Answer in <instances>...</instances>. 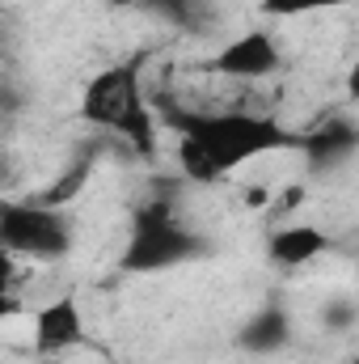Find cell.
<instances>
[{
    "instance_id": "obj_1",
    "label": "cell",
    "mask_w": 359,
    "mask_h": 364,
    "mask_svg": "<svg viewBox=\"0 0 359 364\" xmlns=\"http://www.w3.org/2000/svg\"><path fill=\"white\" fill-rule=\"evenodd\" d=\"M165 123L178 132V170L199 186L228 178L233 170L279 153L300 149V136L287 132L275 114H250V110H170Z\"/></svg>"
},
{
    "instance_id": "obj_2",
    "label": "cell",
    "mask_w": 359,
    "mask_h": 364,
    "mask_svg": "<svg viewBox=\"0 0 359 364\" xmlns=\"http://www.w3.org/2000/svg\"><path fill=\"white\" fill-rule=\"evenodd\" d=\"M81 119L97 132H110V136L127 140L140 157H157V114H153V106L144 97L136 60L110 64V68H101L97 77L85 81Z\"/></svg>"
},
{
    "instance_id": "obj_3",
    "label": "cell",
    "mask_w": 359,
    "mask_h": 364,
    "mask_svg": "<svg viewBox=\"0 0 359 364\" xmlns=\"http://www.w3.org/2000/svg\"><path fill=\"white\" fill-rule=\"evenodd\" d=\"M207 255V237H199L165 199H153L136 208L131 216V237L118 255V267L127 275H157L186 267Z\"/></svg>"
},
{
    "instance_id": "obj_4",
    "label": "cell",
    "mask_w": 359,
    "mask_h": 364,
    "mask_svg": "<svg viewBox=\"0 0 359 364\" xmlns=\"http://www.w3.org/2000/svg\"><path fill=\"white\" fill-rule=\"evenodd\" d=\"M0 246L9 259L60 263L77 246V225L68 208H47L38 199H4L0 203Z\"/></svg>"
},
{
    "instance_id": "obj_5",
    "label": "cell",
    "mask_w": 359,
    "mask_h": 364,
    "mask_svg": "<svg viewBox=\"0 0 359 364\" xmlns=\"http://www.w3.org/2000/svg\"><path fill=\"white\" fill-rule=\"evenodd\" d=\"M203 73L224 77V81H267L283 73V51L267 30H245L228 38L211 60H203Z\"/></svg>"
},
{
    "instance_id": "obj_6",
    "label": "cell",
    "mask_w": 359,
    "mask_h": 364,
    "mask_svg": "<svg viewBox=\"0 0 359 364\" xmlns=\"http://www.w3.org/2000/svg\"><path fill=\"white\" fill-rule=\"evenodd\" d=\"M34 356H68L85 343V314L72 292L47 301L34 309Z\"/></svg>"
},
{
    "instance_id": "obj_7",
    "label": "cell",
    "mask_w": 359,
    "mask_h": 364,
    "mask_svg": "<svg viewBox=\"0 0 359 364\" xmlns=\"http://www.w3.org/2000/svg\"><path fill=\"white\" fill-rule=\"evenodd\" d=\"M300 153L309 161L313 174H326V170H338L347 166L359 153V123L351 119H326L321 127H313L309 136H300Z\"/></svg>"
},
{
    "instance_id": "obj_8",
    "label": "cell",
    "mask_w": 359,
    "mask_h": 364,
    "mask_svg": "<svg viewBox=\"0 0 359 364\" xmlns=\"http://www.w3.org/2000/svg\"><path fill=\"white\" fill-rule=\"evenodd\" d=\"M330 250V233L317 225H283L267 237V255L275 267H309L313 259H321Z\"/></svg>"
},
{
    "instance_id": "obj_9",
    "label": "cell",
    "mask_w": 359,
    "mask_h": 364,
    "mask_svg": "<svg viewBox=\"0 0 359 364\" xmlns=\"http://www.w3.org/2000/svg\"><path fill=\"white\" fill-rule=\"evenodd\" d=\"M287 339H292V318H287V309H279V305H267V309L250 314L245 326L237 331V343H241L250 356H270V352L287 348Z\"/></svg>"
},
{
    "instance_id": "obj_10",
    "label": "cell",
    "mask_w": 359,
    "mask_h": 364,
    "mask_svg": "<svg viewBox=\"0 0 359 364\" xmlns=\"http://www.w3.org/2000/svg\"><path fill=\"white\" fill-rule=\"evenodd\" d=\"M93 166H97V157L85 153L81 161H72V166L55 178V186H47V191H38V195H30V199H38V203H47V208H68V203L85 191V182L93 178Z\"/></svg>"
},
{
    "instance_id": "obj_11",
    "label": "cell",
    "mask_w": 359,
    "mask_h": 364,
    "mask_svg": "<svg viewBox=\"0 0 359 364\" xmlns=\"http://www.w3.org/2000/svg\"><path fill=\"white\" fill-rule=\"evenodd\" d=\"M270 17H304V13H326V9H347L359 0H258Z\"/></svg>"
},
{
    "instance_id": "obj_12",
    "label": "cell",
    "mask_w": 359,
    "mask_h": 364,
    "mask_svg": "<svg viewBox=\"0 0 359 364\" xmlns=\"http://www.w3.org/2000/svg\"><path fill=\"white\" fill-rule=\"evenodd\" d=\"M326 326H351V305L347 301L326 305Z\"/></svg>"
},
{
    "instance_id": "obj_13",
    "label": "cell",
    "mask_w": 359,
    "mask_h": 364,
    "mask_svg": "<svg viewBox=\"0 0 359 364\" xmlns=\"http://www.w3.org/2000/svg\"><path fill=\"white\" fill-rule=\"evenodd\" d=\"M347 97H351V102H359V60L347 68Z\"/></svg>"
},
{
    "instance_id": "obj_14",
    "label": "cell",
    "mask_w": 359,
    "mask_h": 364,
    "mask_svg": "<svg viewBox=\"0 0 359 364\" xmlns=\"http://www.w3.org/2000/svg\"><path fill=\"white\" fill-rule=\"evenodd\" d=\"M110 9H136V4H148V0H106Z\"/></svg>"
},
{
    "instance_id": "obj_15",
    "label": "cell",
    "mask_w": 359,
    "mask_h": 364,
    "mask_svg": "<svg viewBox=\"0 0 359 364\" xmlns=\"http://www.w3.org/2000/svg\"><path fill=\"white\" fill-rule=\"evenodd\" d=\"M30 364H64V356H34Z\"/></svg>"
},
{
    "instance_id": "obj_16",
    "label": "cell",
    "mask_w": 359,
    "mask_h": 364,
    "mask_svg": "<svg viewBox=\"0 0 359 364\" xmlns=\"http://www.w3.org/2000/svg\"><path fill=\"white\" fill-rule=\"evenodd\" d=\"M351 364H359V352H355V360H351Z\"/></svg>"
}]
</instances>
